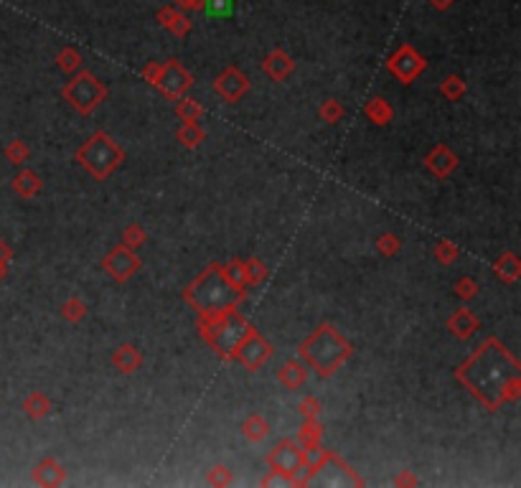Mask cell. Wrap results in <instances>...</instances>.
Masks as SVG:
<instances>
[{
  "label": "cell",
  "mask_w": 521,
  "mask_h": 488,
  "mask_svg": "<svg viewBox=\"0 0 521 488\" xmlns=\"http://www.w3.org/2000/svg\"><path fill=\"white\" fill-rule=\"evenodd\" d=\"M455 379L481 402L488 412L521 397L519 359L499 338H486L468 362L455 369Z\"/></svg>",
  "instance_id": "6da1fadb"
},
{
  "label": "cell",
  "mask_w": 521,
  "mask_h": 488,
  "mask_svg": "<svg viewBox=\"0 0 521 488\" xmlns=\"http://www.w3.org/2000/svg\"><path fill=\"white\" fill-rule=\"evenodd\" d=\"M351 356V343L346 336L331 323H321L313 334L301 343V362L313 369L321 379L334 376Z\"/></svg>",
  "instance_id": "7a4b0ae2"
},
{
  "label": "cell",
  "mask_w": 521,
  "mask_h": 488,
  "mask_svg": "<svg viewBox=\"0 0 521 488\" xmlns=\"http://www.w3.org/2000/svg\"><path fill=\"white\" fill-rule=\"evenodd\" d=\"M183 298L196 313H214L224 308H237L247 298V288H234L227 280L221 265H209L204 272L186 288Z\"/></svg>",
  "instance_id": "3957f363"
},
{
  "label": "cell",
  "mask_w": 521,
  "mask_h": 488,
  "mask_svg": "<svg viewBox=\"0 0 521 488\" xmlns=\"http://www.w3.org/2000/svg\"><path fill=\"white\" fill-rule=\"evenodd\" d=\"M249 328L252 326L244 321V315L237 308H224V310H214V313H199L201 336L206 338L209 346L214 348L224 362H232V351L247 336Z\"/></svg>",
  "instance_id": "277c9868"
},
{
  "label": "cell",
  "mask_w": 521,
  "mask_h": 488,
  "mask_svg": "<svg viewBox=\"0 0 521 488\" xmlns=\"http://www.w3.org/2000/svg\"><path fill=\"white\" fill-rule=\"evenodd\" d=\"M74 158L94 181H107L110 176L125 163V150L107 133H94L92 138L81 143Z\"/></svg>",
  "instance_id": "5b68a950"
},
{
  "label": "cell",
  "mask_w": 521,
  "mask_h": 488,
  "mask_svg": "<svg viewBox=\"0 0 521 488\" xmlns=\"http://www.w3.org/2000/svg\"><path fill=\"white\" fill-rule=\"evenodd\" d=\"M61 97L67 100L69 107L87 117V114H92L102 102L107 100V87H105V81L97 79L92 72H81L79 69V72L72 74V79L61 87Z\"/></svg>",
  "instance_id": "8992f818"
},
{
  "label": "cell",
  "mask_w": 521,
  "mask_h": 488,
  "mask_svg": "<svg viewBox=\"0 0 521 488\" xmlns=\"http://www.w3.org/2000/svg\"><path fill=\"white\" fill-rule=\"evenodd\" d=\"M270 356H272L270 341L257 331V328H249L247 336H244V338L237 343V348L232 351V362H239L242 367L249 369V371H257V369H262L270 362Z\"/></svg>",
  "instance_id": "52a82bcc"
},
{
  "label": "cell",
  "mask_w": 521,
  "mask_h": 488,
  "mask_svg": "<svg viewBox=\"0 0 521 488\" xmlns=\"http://www.w3.org/2000/svg\"><path fill=\"white\" fill-rule=\"evenodd\" d=\"M387 69L395 79H400V84H412L420 74H425V69H428V59H425L422 54H417L409 44H402L395 54L387 59Z\"/></svg>",
  "instance_id": "ba28073f"
},
{
  "label": "cell",
  "mask_w": 521,
  "mask_h": 488,
  "mask_svg": "<svg viewBox=\"0 0 521 488\" xmlns=\"http://www.w3.org/2000/svg\"><path fill=\"white\" fill-rule=\"evenodd\" d=\"M191 87H194V77L186 72V67H183L178 59H171L163 64L161 77L155 81V89H158L166 100H171V102L180 100V97H186Z\"/></svg>",
  "instance_id": "9c48e42d"
},
{
  "label": "cell",
  "mask_w": 521,
  "mask_h": 488,
  "mask_svg": "<svg viewBox=\"0 0 521 488\" xmlns=\"http://www.w3.org/2000/svg\"><path fill=\"white\" fill-rule=\"evenodd\" d=\"M140 265H143V260L138 257V252L125 247V244L112 247L105 254V260H102V268H105V272H107L114 282H127L138 270H140Z\"/></svg>",
  "instance_id": "30bf717a"
},
{
  "label": "cell",
  "mask_w": 521,
  "mask_h": 488,
  "mask_svg": "<svg viewBox=\"0 0 521 488\" xmlns=\"http://www.w3.org/2000/svg\"><path fill=\"white\" fill-rule=\"evenodd\" d=\"M268 466L270 470H277V473H285L293 481L295 473L303 468V448L298 440H280L272 450L268 453Z\"/></svg>",
  "instance_id": "8fae6325"
},
{
  "label": "cell",
  "mask_w": 521,
  "mask_h": 488,
  "mask_svg": "<svg viewBox=\"0 0 521 488\" xmlns=\"http://www.w3.org/2000/svg\"><path fill=\"white\" fill-rule=\"evenodd\" d=\"M214 92L219 94L221 100L229 102V105H234V102H239L244 94L249 92V79L247 74L242 72V69L237 67H227L224 72L219 74L214 79Z\"/></svg>",
  "instance_id": "7c38bea8"
},
{
  "label": "cell",
  "mask_w": 521,
  "mask_h": 488,
  "mask_svg": "<svg viewBox=\"0 0 521 488\" xmlns=\"http://www.w3.org/2000/svg\"><path fill=\"white\" fill-rule=\"evenodd\" d=\"M458 163H461V161H458V155H455L453 150L445 145V143L435 145L433 150L425 155V168H428L435 178H440V181L453 173L455 168H458Z\"/></svg>",
  "instance_id": "4fadbf2b"
},
{
  "label": "cell",
  "mask_w": 521,
  "mask_h": 488,
  "mask_svg": "<svg viewBox=\"0 0 521 488\" xmlns=\"http://www.w3.org/2000/svg\"><path fill=\"white\" fill-rule=\"evenodd\" d=\"M478 328H481V321H478V315H475L470 308H458V310L448 318V331L458 338V341H468Z\"/></svg>",
  "instance_id": "5bb4252c"
},
{
  "label": "cell",
  "mask_w": 521,
  "mask_h": 488,
  "mask_svg": "<svg viewBox=\"0 0 521 488\" xmlns=\"http://www.w3.org/2000/svg\"><path fill=\"white\" fill-rule=\"evenodd\" d=\"M262 69H265V74H268L272 81H285L290 74L295 72V61L290 59L282 48H275V51H270V54L265 56Z\"/></svg>",
  "instance_id": "9a60e30c"
},
{
  "label": "cell",
  "mask_w": 521,
  "mask_h": 488,
  "mask_svg": "<svg viewBox=\"0 0 521 488\" xmlns=\"http://www.w3.org/2000/svg\"><path fill=\"white\" fill-rule=\"evenodd\" d=\"M34 481L46 488L61 486V483L67 481V470H64V466L56 458H44L34 468Z\"/></svg>",
  "instance_id": "2e32d148"
},
{
  "label": "cell",
  "mask_w": 521,
  "mask_h": 488,
  "mask_svg": "<svg viewBox=\"0 0 521 488\" xmlns=\"http://www.w3.org/2000/svg\"><path fill=\"white\" fill-rule=\"evenodd\" d=\"M112 364L120 369V374H133V371L143 369L145 356H143L140 348L130 346V343H122V346L112 354Z\"/></svg>",
  "instance_id": "e0dca14e"
},
{
  "label": "cell",
  "mask_w": 521,
  "mask_h": 488,
  "mask_svg": "<svg viewBox=\"0 0 521 488\" xmlns=\"http://www.w3.org/2000/svg\"><path fill=\"white\" fill-rule=\"evenodd\" d=\"M158 23H163V28L171 31L173 36H178V39L191 31V20L180 13L176 6H163L161 11H158Z\"/></svg>",
  "instance_id": "ac0fdd59"
},
{
  "label": "cell",
  "mask_w": 521,
  "mask_h": 488,
  "mask_svg": "<svg viewBox=\"0 0 521 488\" xmlns=\"http://www.w3.org/2000/svg\"><path fill=\"white\" fill-rule=\"evenodd\" d=\"M277 381H280L285 389H301L308 381V367L298 359H290V362L282 364V369L277 371Z\"/></svg>",
  "instance_id": "d6986e66"
},
{
  "label": "cell",
  "mask_w": 521,
  "mask_h": 488,
  "mask_svg": "<svg viewBox=\"0 0 521 488\" xmlns=\"http://www.w3.org/2000/svg\"><path fill=\"white\" fill-rule=\"evenodd\" d=\"M11 186H13L15 194L23 196V199H34L36 194H41L44 181H41V176L36 173V171H31V168H23V171H20V173L13 178V181H11Z\"/></svg>",
  "instance_id": "ffe728a7"
},
{
  "label": "cell",
  "mask_w": 521,
  "mask_h": 488,
  "mask_svg": "<svg viewBox=\"0 0 521 488\" xmlns=\"http://www.w3.org/2000/svg\"><path fill=\"white\" fill-rule=\"evenodd\" d=\"M494 275L501 282H516L521 277V260L514 252H503L499 260L494 262Z\"/></svg>",
  "instance_id": "44dd1931"
},
{
  "label": "cell",
  "mask_w": 521,
  "mask_h": 488,
  "mask_svg": "<svg viewBox=\"0 0 521 488\" xmlns=\"http://www.w3.org/2000/svg\"><path fill=\"white\" fill-rule=\"evenodd\" d=\"M23 409H26V415L31 417V420H44V417L51 415L54 404H51V400H48L46 392L36 389V392H31V395L26 397V402H23Z\"/></svg>",
  "instance_id": "7402d4cb"
},
{
  "label": "cell",
  "mask_w": 521,
  "mask_h": 488,
  "mask_svg": "<svg viewBox=\"0 0 521 488\" xmlns=\"http://www.w3.org/2000/svg\"><path fill=\"white\" fill-rule=\"evenodd\" d=\"M364 112H367V117L374 125H379V127H384V125H389V122L395 120V107L389 105L384 97H374V100H369L367 105H364Z\"/></svg>",
  "instance_id": "603a6c76"
},
{
  "label": "cell",
  "mask_w": 521,
  "mask_h": 488,
  "mask_svg": "<svg viewBox=\"0 0 521 488\" xmlns=\"http://www.w3.org/2000/svg\"><path fill=\"white\" fill-rule=\"evenodd\" d=\"M176 138H178L183 147H188V150H196L201 143L206 140V130H204V125H201V122H180Z\"/></svg>",
  "instance_id": "cb8c5ba5"
},
{
  "label": "cell",
  "mask_w": 521,
  "mask_h": 488,
  "mask_svg": "<svg viewBox=\"0 0 521 488\" xmlns=\"http://www.w3.org/2000/svg\"><path fill=\"white\" fill-rule=\"evenodd\" d=\"M321 437H323V425L318 422V417H308L305 425L301 428V433H298V437H295V440L301 442L303 450H308V448L321 445Z\"/></svg>",
  "instance_id": "d4e9b609"
},
{
  "label": "cell",
  "mask_w": 521,
  "mask_h": 488,
  "mask_svg": "<svg viewBox=\"0 0 521 488\" xmlns=\"http://www.w3.org/2000/svg\"><path fill=\"white\" fill-rule=\"evenodd\" d=\"M242 433L249 442H262L270 435V425L262 415H249L247 420L242 422Z\"/></svg>",
  "instance_id": "484cf974"
},
{
  "label": "cell",
  "mask_w": 521,
  "mask_h": 488,
  "mask_svg": "<svg viewBox=\"0 0 521 488\" xmlns=\"http://www.w3.org/2000/svg\"><path fill=\"white\" fill-rule=\"evenodd\" d=\"M176 117L180 122H201L204 107H201V102L191 100V97H180V100H176Z\"/></svg>",
  "instance_id": "4316f807"
},
{
  "label": "cell",
  "mask_w": 521,
  "mask_h": 488,
  "mask_svg": "<svg viewBox=\"0 0 521 488\" xmlns=\"http://www.w3.org/2000/svg\"><path fill=\"white\" fill-rule=\"evenodd\" d=\"M56 64H59L61 72L77 74L81 69V64H84V59H81V54L74 46H64L59 51V56H56Z\"/></svg>",
  "instance_id": "83f0119b"
},
{
  "label": "cell",
  "mask_w": 521,
  "mask_h": 488,
  "mask_svg": "<svg viewBox=\"0 0 521 488\" xmlns=\"http://www.w3.org/2000/svg\"><path fill=\"white\" fill-rule=\"evenodd\" d=\"M440 94L445 97V100L450 102H458L466 94V81L458 77V74H450V77H445L440 84Z\"/></svg>",
  "instance_id": "f1b7e54d"
},
{
  "label": "cell",
  "mask_w": 521,
  "mask_h": 488,
  "mask_svg": "<svg viewBox=\"0 0 521 488\" xmlns=\"http://www.w3.org/2000/svg\"><path fill=\"white\" fill-rule=\"evenodd\" d=\"M145 242H147V232L143 224H127L125 232H122V244H125V247L138 249V247H143Z\"/></svg>",
  "instance_id": "f546056e"
},
{
  "label": "cell",
  "mask_w": 521,
  "mask_h": 488,
  "mask_svg": "<svg viewBox=\"0 0 521 488\" xmlns=\"http://www.w3.org/2000/svg\"><path fill=\"white\" fill-rule=\"evenodd\" d=\"M61 315H64V321L69 323H79L84 315H87V305H84V301L81 298H69L67 303H64V308H61Z\"/></svg>",
  "instance_id": "4dcf8cb0"
},
{
  "label": "cell",
  "mask_w": 521,
  "mask_h": 488,
  "mask_svg": "<svg viewBox=\"0 0 521 488\" xmlns=\"http://www.w3.org/2000/svg\"><path fill=\"white\" fill-rule=\"evenodd\" d=\"M28 155H31V147L23 140H11L6 145V158L13 163V166H23V163L28 161Z\"/></svg>",
  "instance_id": "1f68e13d"
},
{
  "label": "cell",
  "mask_w": 521,
  "mask_h": 488,
  "mask_svg": "<svg viewBox=\"0 0 521 488\" xmlns=\"http://www.w3.org/2000/svg\"><path fill=\"white\" fill-rule=\"evenodd\" d=\"M458 254H461V249L455 247L450 239H440L435 244V260L440 262V265H453L458 260Z\"/></svg>",
  "instance_id": "d6a6232c"
},
{
  "label": "cell",
  "mask_w": 521,
  "mask_h": 488,
  "mask_svg": "<svg viewBox=\"0 0 521 488\" xmlns=\"http://www.w3.org/2000/svg\"><path fill=\"white\" fill-rule=\"evenodd\" d=\"M224 270V275H227V280L232 282L234 288H247V275H244V262L242 260H232Z\"/></svg>",
  "instance_id": "836d02e7"
},
{
  "label": "cell",
  "mask_w": 521,
  "mask_h": 488,
  "mask_svg": "<svg viewBox=\"0 0 521 488\" xmlns=\"http://www.w3.org/2000/svg\"><path fill=\"white\" fill-rule=\"evenodd\" d=\"M244 275H247V285H257V282H262L268 277V268H265L262 260L252 257V260L244 262Z\"/></svg>",
  "instance_id": "e575fe53"
},
{
  "label": "cell",
  "mask_w": 521,
  "mask_h": 488,
  "mask_svg": "<svg viewBox=\"0 0 521 488\" xmlns=\"http://www.w3.org/2000/svg\"><path fill=\"white\" fill-rule=\"evenodd\" d=\"M318 114H321V120H323V122H328V125H336V122H338V120L343 117L341 102L326 100V102L321 105V110H318Z\"/></svg>",
  "instance_id": "d590c367"
},
{
  "label": "cell",
  "mask_w": 521,
  "mask_h": 488,
  "mask_svg": "<svg viewBox=\"0 0 521 488\" xmlns=\"http://www.w3.org/2000/svg\"><path fill=\"white\" fill-rule=\"evenodd\" d=\"M204 11H206L211 18H227V15L234 13L232 0H206L204 3Z\"/></svg>",
  "instance_id": "8d00e7d4"
},
{
  "label": "cell",
  "mask_w": 521,
  "mask_h": 488,
  "mask_svg": "<svg viewBox=\"0 0 521 488\" xmlns=\"http://www.w3.org/2000/svg\"><path fill=\"white\" fill-rule=\"evenodd\" d=\"M402 247V242L397 235H392V232H387V235H379L376 237V249H379L381 254H387V257H392V254H397Z\"/></svg>",
  "instance_id": "74e56055"
},
{
  "label": "cell",
  "mask_w": 521,
  "mask_h": 488,
  "mask_svg": "<svg viewBox=\"0 0 521 488\" xmlns=\"http://www.w3.org/2000/svg\"><path fill=\"white\" fill-rule=\"evenodd\" d=\"M455 295L461 301H473L475 295H478V282L473 277H461V280L455 282Z\"/></svg>",
  "instance_id": "f35d334b"
},
{
  "label": "cell",
  "mask_w": 521,
  "mask_h": 488,
  "mask_svg": "<svg viewBox=\"0 0 521 488\" xmlns=\"http://www.w3.org/2000/svg\"><path fill=\"white\" fill-rule=\"evenodd\" d=\"M206 483L209 486H229L232 483V470L224 468V466H214V468L209 470Z\"/></svg>",
  "instance_id": "ab89813d"
},
{
  "label": "cell",
  "mask_w": 521,
  "mask_h": 488,
  "mask_svg": "<svg viewBox=\"0 0 521 488\" xmlns=\"http://www.w3.org/2000/svg\"><path fill=\"white\" fill-rule=\"evenodd\" d=\"M161 69H163V64H158V61H150V64L143 69V79H145L150 87H155V81H158V77H161Z\"/></svg>",
  "instance_id": "60d3db41"
},
{
  "label": "cell",
  "mask_w": 521,
  "mask_h": 488,
  "mask_svg": "<svg viewBox=\"0 0 521 488\" xmlns=\"http://www.w3.org/2000/svg\"><path fill=\"white\" fill-rule=\"evenodd\" d=\"M301 412L305 417H318V412H321V402L315 400V397H305V400L301 402Z\"/></svg>",
  "instance_id": "b9f144b4"
},
{
  "label": "cell",
  "mask_w": 521,
  "mask_h": 488,
  "mask_svg": "<svg viewBox=\"0 0 521 488\" xmlns=\"http://www.w3.org/2000/svg\"><path fill=\"white\" fill-rule=\"evenodd\" d=\"M206 0H171V6H176L178 11H204Z\"/></svg>",
  "instance_id": "7bdbcfd3"
},
{
  "label": "cell",
  "mask_w": 521,
  "mask_h": 488,
  "mask_svg": "<svg viewBox=\"0 0 521 488\" xmlns=\"http://www.w3.org/2000/svg\"><path fill=\"white\" fill-rule=\"evenodd\" d=\"M11 260H13V247L0 237V262H11Z\"/></svg>",
  "instance_id": "ee69618b"
},
{
  "label": "cell",
  "mask_w": 521,
  "mask_h": 488,
  "mask_svg": "<svg viewBox=\"0 0 521 488\" xmlns=\"http://www.w3.org/2000/svg\"><path fill=\"white\" fill-rule=\"evenodd\" d=\"M453 3H455V0H430V6L437 8V11H448Z\"/></svg>",
  "instance_id": "f6af8a7d"
},
{
  "label": "cell",
  "mask_w": 521,
  "mask_h": 488,
  "mask_svg": "<svg viewBox=\"0 0 521 488\" xmlns=\"http://www.w3.org/2000/svg\"><path fill=\"white\" fill-rule=\"evenodd\" d=\"M8 265H11V262H0V282L8 277Z\"/></svg>",
  "instance_id": "bcb514c9"
},
{
  "label": "cell",
  "mask_w": 521,
  "mask_h": 488,
  "mask_svg": "<svg viewBox=\"0 0 521 488\" xmlns=\"http://www.w3.org/2000/svg\"><path fill=\"white\" fill-rule=\"evenodd\" d=\"M397 486H404V483H414V478H409V475H404V478H397Z\"/></svg>",
  "instance_id": "7dc6e473"
}]
</instances>
